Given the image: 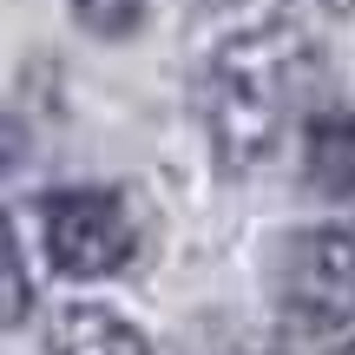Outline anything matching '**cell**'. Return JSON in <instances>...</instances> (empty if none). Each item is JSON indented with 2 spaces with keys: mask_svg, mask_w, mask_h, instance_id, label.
<instances>
[{
  "mask_svg": "<svg viewBox=\"0 0 355 355\" xmlns=\"http://www.w3.org/2000/svg\"><path fill=\"white\" fill-rule=\"evenodd\" d=\"M322 60L296 20H257L217 40L198 73V119L224 178L263 171L316 112Z\"/></svg>",
  "mask_w": 355,
  "mask_h": 355,
  "instance_id": "6da1fadb",
  "label": "cell"
},
{
  "mask_svg": "<svg viewBox=\"0 0 355 355\" xmlns=\"http://www.w3.org/2000/svg\"><path fill=\"white\" fill-rule=\"evenodd\" d=\"M277 309L316 355H355V230L316 224L277 250Z\"/></svg>",
  "mask_w": 355,
  "mask_h": 355,
  "instance_id": "7a4b0ae2",
  "label": "cell"
},
{
  "mask_svg": "<svg viewBox=\"0 0 355 355\" xmlns=\"http://www.w3.org/2000/svg\"><path fill=\"white\" fill-rule=\"evenodd\" d=\"M40 243H46V263L73 283H99L119 277L139 250V224H132V204L105 184H66L40 198Z\"/></svg>",
  "mask_w": 355,
  "mask_h": 355,
  "instance_id": "3957f363",
  "label": "cell"
},
{
  "mask_svg": "<svg viewBox=\"0 0 355 355\" xmlns=\"http://www.w3.org/2000/svg\"><path fill=\"white\" fill-rule=\"evenodd\" d=\"M303 145V178L322 198H355V112L349 105H316L296 132Z\"/></svg>",
  "mask_w": 355,
  "mask_h": 355,
  "instance_id": "277c9868",
  "label": "cell"
},
{
  "mask_svg": "<svg viewBox=\"0 0 355 355\" xmlns=\"http://www.w3.org/2000/svg\"><path fill=\"white\" fill-rule=\"evenodd\" d=\"M46 355H152L145 329L105 303H66L46 322Z\"/></svg>",
  "mask_w": 355,
  "mask_h": 355,
  "instance_id": "5b68a950",
  "label": "cell"
},
{
  "mask_svg": "<svg viewBox=\"0 0 355 355\" xmlns=\"http://www.w3.org/2000/svg\"><path fill=\"white\" fill-rule=\"evenodd\" d=\"M33 309V277H26V257H20V237H13L7 211H0V329L20 322Z\"/></svg>",
  "mask_w": 355,
  "mask_h": 355,
  "instance_id": "8992f818",
  "label": "cell"
},
{
  "mask_svg": "<svg viewBox=\"0 0 355 355\" xmlns=\"http://www.w3.org/2000/svg\"><path fill=\"white\" fill-rule=\"evenodd\" d=\"M73 13H79V26H86V33L119 40V33H132V26L145 20V0H73Z\"/></svg>",
  "mask_w": 355,
  "mask_h": 355,
  "instance_id": "52a82bcc",
  "label": "cell"
},
{
  "mask_svg": "<svg viewBox=\"0 0 355 355\" xmlns=\"http://www.w3.org/2000/svg\"><path fill=\"white\" fill-rule=\"evenodd\" d=\"M329 7H355V0H329Z\"/></svg>",
  "mask_w": 355,
  "mask_h": 355,
  "instance_id": "ba28073f",
  "label": "cell"
}]
</instances>
